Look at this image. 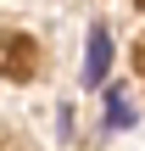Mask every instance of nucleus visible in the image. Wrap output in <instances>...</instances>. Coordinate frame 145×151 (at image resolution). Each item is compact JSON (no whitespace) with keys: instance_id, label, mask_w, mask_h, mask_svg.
<instances>
[{"instance_id":"obj_1","label":"nucleus","mask_w":145,"mask_h":151,"mask_svg":"<svg viewBox=\"0 0 145 151\" xmlns=\"http://www.w3.org/2000/svg\"><path fill=\"white\" fill-rule=\"evenodd\" d=\"M112 67V34L106 28H89V50H84V84H101Z\"/></svg>"},{"instance_id":"obj_2","label":"nucleus","mask_w":145,"mask_h":151,"mask_svg":"<svg viewBox=\"0 0 145 151\" xmlns=\"http://www.w3.org/2000/svg\"><path fill=\"white\" fill-rule=\"evenodd\" d=\"M129 123H134V106H129L123 90H112L106 95V129H129Z\"/></svg>"}]
</instances>
